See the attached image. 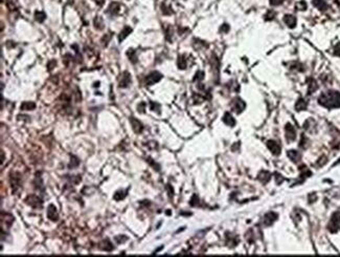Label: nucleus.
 Returning a JSON list of instances; mask_svg holds the SVG:
<instances>
[{"label":"nucleus","mask_w":340,"mask_h":257,"mask_svg":"<svg viewBox=\"0 0 340 257\" xmlns=\"http://www.w3.org/2000/svg\"><path fill=\"white\" fill-rule=\"evenodd\" d=\"M100 247H101V249H103L104 251H107V252H111L113 250V248H114L112 243L109 241V239H106V240H104V241H102Z\"/></svg>","instance_id":"14"},{"label":"nucleus","mask_w":340,"mask_h":257,"mask_svg":"<svg viewBox=\"0 0 340 257\" xmlns=\"http://www.w3.org/2000/svg\"><path fill=\"white\" fill-rule=\"evenodd\" d=\"M35 18H36V20L39 21V22H43V21L45 20V18H46V15L44 14L43 12H36Z\"/></svg>","instance_id":"23"},{"label":"nucleus","mask_w":340,"mask_h":257,"mask_svg":"<svg viewBox=\"0 0 340 257\" xmlns=\"http://www.w3.org/2000/svg\"><path fill=\"white\" fill-rule=\"evenodd\" d=\"M232 108H234V110H236L238 113H240L241 111H243L244 108H245V103H244L240 98H236L234 101H232Z\"/></svg>","instance_id":"9"},{"label":"nucleus","mask_w":340,"mask_h":257,"mask_svg":"<svg viewBox=\"0 0 340 257\" xmlns=\"http://www.w3.org/2000/svg\"><path fill=\"white\" fill-rule=\"evenodd\" d=\"M286 130V139L288 140L289 142L294 141L295 138H296V132H295V129L293 128L291 124H287L285 127Z\"/></svg>","instance_id":"6"},{"label":"nucleus","mask_w":340,"mask_h":257,"mask_svg":"<svg viewBox=\"0 0 340 257\" xmlns=\"http://www.w3.org/2000/svg\"><path fill=\"white\" fill-rule=\"evenodd\" d=\"M223 122L226 125H228V126H234V124H236L234 117L231 116L229 112H225L224 117H223Z\"/></svg>","instance_id":"13"},{"label":"nucleus","mask_w":340,"mask_h":257,"mask_svg":"<svg viewBox=\"0 0 340 257\" xmlns=\"http://www.w3.org/2000/svg\"><path fill=\"white\" fill-rule=\"evenodd\" d=\"M267 147H268L269 150L273 153V154H275V155H278V154L280 153V146L277 144V142L271 141L270 140V141L267 142Z\"/></svg>","instance_id":"8"},{"label":"nucleus","mask_w":340,"mask_h":257,"mask_svg":"<svg viewBox=\"0 0 340 257\" xmlns=\"http://www.w3.org/2000/svg\"><path fill=\"white\" fill-rule=\"evenodd\" d=\"M178 66L180 70H184L185 67H186V62H185V59L183 56H181V57H179V60H178Z\"/></svg>","instance_id":"24"},{"label":"nucleus","mask_w":340,"mask_h":257,"mask_svg":"<svg viewBox=\"0 0 340 257\" xmlns=\"http://www.w3.org/2000/svg\"><path fill=\"white\" fill-rule=\"evenodd\" d=\"M277 218V214L274 212H269L265 215V220H264V224L265 226H271Z\"/></svg>","instance_id":"10"},{"label":"nucleus","mask_w":340,"mask_h":257,"mask_svg":"<svg viewBox=\"0 0 340 257\" xmlns=\"http://www.w3.org/2000/svg\"><path fill=\"white\" fill-rule=\"evenodd\" d=\"M126 195H127V191L118 190V191H116L115 193H114V195H113V198L115 199V200H117V202H119V200H123V199L126 197Z\"/></svg>","instance_id":"16"},{"label":"nucleus","mask_w":340,"mask_h":257,"mask_svg":"<svg viewBox=\"0 0 340 257\" xmlns=\"http://www.w3.org/2000/svg\"><path fill=\"white\" fill-rule=\"evenodd\" d=\"M259 181H262V182L265 184V183H267L269 179H270V173L267 172V171H262L259 175Z\"/></svg>","instance_id":"19"},{"label":"nucleus","mask_w":340,"mask_h":257,"mask_svg":"<svg viewBox=\"0 0 340 257\" xmlns=\"http://www.w3.org/2000/svg\"><path fill=\"white\" fill-rule=\"evenodd\" d=\"M36 107V104L35 103H33V102H23L22 104H21L20 108L21 110H32V109H35Z\"/></svg>","instance_id":"17"},{"label":"nucleus","mask_w":340,"mask_h":257,"mask_svg":"<svg viewBox=\"0 0 340 257\" xmlns=\"http://www.w3.org/2000/svg\"><path fill=\"white\" fill-rule=\"evenodd\" d=\"M318 102L326 108H337L340 107V93L333 90L324 93L318 98Z\"/></svg>","instance_id":"1"},{"label":"nucleus","mask_w":340,"mask_h":257,"mask_svg":"<svg viewBox=\"0 0 340 257\" xmlns=\"http://www.w3.org/2000/svg\"><path fill=\"white\" fill-rule=\"evenodd\" d=\"M313 4H314L316 7H318L321 11H324L326 9V3L323 1V0H314L313 1Z\"/></svg>","instance_id":"20"},{"label":"nucleus","mask_w":340,"mask_h":257,"mask_svg":"<svg viewBox=\"0 0 340 257\" xmlns=\"http://www.w3.org/2000/svg\"><path fill=\"white\" fill-rule=\"evenodd\" d=\"M339 226H340V212H336V213L332 216L331 222H330V224H328V230H330L332 233H334V232H336L338 230Z\"/></svg>","instance_id":"3"},{"label":"nucleus","mask_w":340,"mask_h":257,"mask_svg":"<svg viewBox=\"0 0 340 257\" xmlns=\"http://www.w3.org/2000/svg\"><path fill=\"white\" fill-rule=\"evenodd\" d=\"M27 202V205L35 209H41L43 207V200L38 196V195H29L25 200Z\"/></svg>","instance_id":"2"},{"label":"nucleus","mask_w":340,"mask_h":257,"mask_svg":"<svg viewBox=\"0 0 340 257\" xmlns=\"http://www.w3.org/2000/svg\"><path fill=\"white\" fill-rule=\"evenodd\" d=\"M284 21H285V23L289 27H294V26L296 25V19L292 15H286L285 17H284Z\"/></svg>","instance_id":"12"},{"label":"nucleus","mask_w":340,"mask_h":257,"mask_svg":"<svg viewBox=\"0 0 340 257\" xmlns=\"http://www.w3.org/2000/svg\"><path fill=\"white\" fill-rule=\"evenodd\" d=\"M130 122H131V125H132V129L134 130V132L139 134V133L142 132L144 130V125L141 124V122H139L137 119L135 118H130Z\"/></svg>","instance_id":"5"},{"label":"nucleus","mask_w":340,"mask_h":257,"mask_svg":"<svg viewBox=\"0 0 340 257\" xmlns=\"http://www.w3.org/2000/svg\"><path fill=\"white\" fill-rule=\"evenodd\" d=\"M47 217H48L50 220H52V222H57L59 218L57 208H56L52 204H50V205L48 206V209H47Z\"/></svg>","instance_id":"7"},{"label":"nucleus","mask_w":340,"mask_h":257,"mask_svg":"<svg viewBox=\"0 0 340 257\" xmlns=\"http://www.w3.org/2000/svg\"><path fill=\"white\" fill-rule=\"evenodd\" d=\"M295 108H296L297 110H305V108H307V103H305V100H303V99H299V100L297 101Z\"/></svg>","instance_id":"22"},{"label":"nucleus","mask_w":340,"mask_h":257,"mask_svg":"<svg viewBox=\"0 0 340 257\" xmlns=\"http://www.w3.org/2000/svg\"><path fill=\"white\" fill-rule=\"evenodd\" d=\"M79 165H80V160H79L77 156L71 155V161H70L69 165H68V168H69V169H71V168H75V167H78Z\"/></svg>","instance_id":"21"},{"label":"nucleus","mask_w":340,"mask_h":257,"mask_svg":"<svg viewBox=\"0 0 340 257\" xmlns=\"http://www.w3.org/2000/svg\"><path fill=\"white\" fill-rule=\"evenodd\" d=\"M131 83V77H130L129 72H124V76H123V80L119 83V87H123V88H126L128 87Z\"/></svg>","instance_id":"11"},{"label":"nucleus","mask_w":340,"mask_h":257,"mask_svg":"<svg viewBox=\"0 0 340 257\" xmlns=\"http://www.w3.org/2000/svg\"><path fill=\"white\" fill-rule=\"evenodd\" d=\"M131 32H132V29H131L130 26H125L124 29L121 31V34H119V36H118V40H119V42H121V41L124 40L125 38L127 37V36L129 35Z\"/></svg>","instance_id":"15"},{"label":"nucleus","mask_w":340,"mask_h":257,"mask_svg":"<svg viewBox=\"0 0 340 257\" xmlns=\"http://www.w3.org/2000/svg\"><path fill=\"white\" fill-rule=\"evenodd\" d=\"M162 78V75L158 72H151L150 75L147 76L146 78V85L147 86H151L153 84L157 83L158 81H160V79Z\"/></svg>","instance_id":"4"},{"label":"nucleus","mask_w":340,"mask_h":257,"mask_svg":"<svg viewBox=\"0 0 340 257\" xmlns=\"http://www.w3.org/2000/svg\"><path fill=\"white\" fill-rule=\"evenodd\" d=\"M228 31H229V26H228L227 24L222 25V27H221V32H228Z\"/></svg>","instance_id":"26"},{"label":"nucleus","mask_w":340,"mask_h":257,"mask_svg":"<svg viewBox=\"0 0 340 257\" xmlns=\"http://www.w3.org/2000/svg\"><path fill=\"white\" fill-rule=\"evenodd\" d=\"M282 2V0H270V3L272 5H278Z\"/></svg>","instance_id":"25"},{"label":"nucleus","mask_w":340,"mask_h":257,"mask_svg":"<svg viewBox=\"0 0 340 257\" xmlns=\"http://www.w3.org/2000/svg\"><path fill=\"white\" fill-rule=\"evenodd\" d=\"M288 155L293 162H298V160L300 159V154L295 150H290L288 152Z\"/></svg>","instance_id":"18"}]
</instances>
